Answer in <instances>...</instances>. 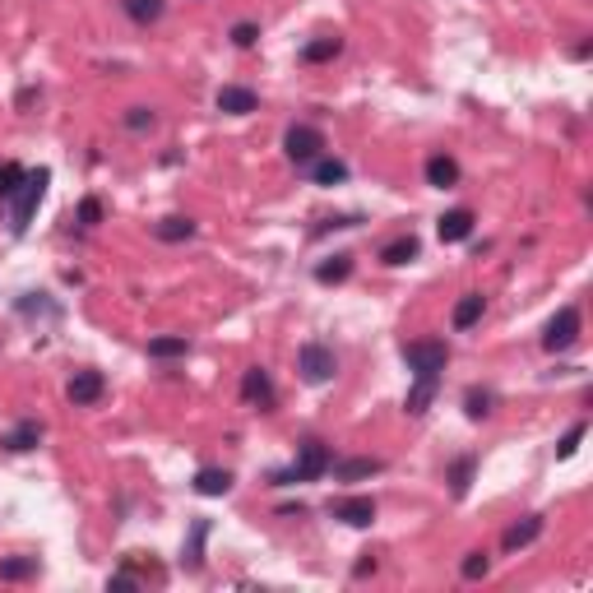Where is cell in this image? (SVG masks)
Returning <instances> with one entry per match:
<instances>
[{
  "label": "cell",
  "mask_w": 593,
  "mask_h": 593,
  "mask_svg": "<svg viewBox=\"0 0 593 593\" xmlns=\"http://www.w3.org/2000/svg\"><path fill=\"white\" fill-rule=\"evenodd\" d=\"M329 445L325 440H316V436H307L302 445H296V459L287 464V468H278L269 482L274 487H296V482H316V477H325L329 473Z\"/></svg>",
  "instance_id": "6da1fadb"
},
{
  "label": "cell",
  "mask_w": 593,
  "mask_h": 593,
  "mask_svg": "<svg viewBox=\"0 0 593 593\" xmlns=\"http://www.w3.org/2000/svg\"><path fill=\"white\" fill-rule=\"evenodd\" d=\"M46 181H52V172H46V167L24 172L19 190L10 195V205H15V214H10V232H15V236L28 232V223H33V214H37V205H42V195H46Z\"/></svg>",
  "instance_id": "7a4b0ae2"
},
{
  "label": "cell",
  "mask_w": 593,
  "mask_h": 593,
  "mask_svg": "<svg viewBox=\"0 0 593 593\" xmlns=\"http://www.w3.org/2000/svg\"><path fill=\"white\" fill-rule=\"evenodd\" d=\"M296 371H302L307 385H329L338 376V357H334L329 343L311 338V343H302V353H296Z\"/></svg>",
  "instance_id": "3957f363"
},
{
  "label": "cell",
  "mask_w": 593,
  "mask_h": 593,
  "mask_svg": "<svg viewBox=\"0 0 593 593\" xmlns=\"http://www.w3.org/2000/svg\"><path fill=\"white\" fill-rule=\"evenodd\" d=\"M404 362L413 367V376H440L445 362H450V343H445V338H417V343H404Z\"/></svg>",
  "instance_id": "277c9868"
},
{
  "label": "cell",
  "mask_w": 593,
  "mask_h": 593,
  "mask_svg": "<svg viewBox=\"0 0 593 593\" xmlns=\"http://www.w3.org/2000/svg\"><path fill=\"white\" fill-rule=\"evenodd\" d=\"M579 307H561L552 320H548V329H542V348L548 353H570L575 343H579Z\"/></svg>",
  "instance_id": "5b68a950"
},
{
  "label": "cell",
  "mask_w": 593,
  "mask_h": 593,
  "mask_svg": "<svg viewBox=\"0 0 593 593\" xmlns=\"http://www.w3.org/2000/svg\"><path fill=\"white\" fill-rule=\"evenodd\" d=\"M283 148H287V158H292L296 167H311V163L325 154V135H320L316 126H287Z\"/></svg>",
  "instance_id": "8992f818"
},
{
  "label": "cell",
  "mask_w": 593,
  "mask_h": 593,
  "mask_svg": "<svg viewBox=\"0 0 593 593\" xmlns=\"http://www.w3.org/2000/svg\"><path fill=\"white\" fill-rule=\"evenodd\" d=\"M103 389H107V376L103 371H75L70 376V385H65V399L75 404V408H88V404H97L103 399Z\"/></svg>",
  "instance_id": "52a82bcc"
},
{
  "label": "cell",
  "mask_w": 593,
  "mask_h": 593,
  "mask_svg": "<svg viewBox=\"0 0 593 593\" xmlns=\"http://www.w3.org/2000/svg\"><path fill=\"white\" fill-rule=\"evenodd\" d=\"M329 515L343 519L348 528H371V519H376V501H371V497H334V501H329Z\"/></svg>",
  "instance_id": "ba28073f"
},
{
  "label": "cell",
  "mask_w": 593,
  "mask_h": 593,
  "mask_svg": "<svg viewBox=\"0 0 593 593\" xmlns=\"http://www.w3.org/2000/svg\"><path fill=\"white\" fill-rule=\"evenodd\" d=\"M46 436V427L37 422V417H24L19 427H10L5 436H0V450H10V455H28V450H37V440Z\"/></svg>",
  "instance_id": "9c48e42d"
},
{
  "label": "cell",
  "mask_w": 593,
  "mask_h": 593,
  "mask_svg": "<svg viewBox=\"0 0 593 593\" xmlns=\"http://www.w3.org/2000/svg\"><path fill=\"white\" fill-rule=\"evenodd\" d=\"M256 107H260L256 88H241V84H223V88H218V112H227V116H251Z\"/></svg>",
  "instance_id": "30bf717a"
},
{
  "label": "cell",
  "mask_w": 593,
  "mask_h": 593,
  "mask_svg": "<svg viewBox=\"0 0 593 593\" xmlns=\"http://www.w3.org/2000/svg\"><path fill=\"white\" fill-rule=\"evenodd\" d=\"M241 399L256 404V408H269V404H274V380H269L265 367H251V371L241 376Z\"/></svg>",
  "instance_id": "8fae6325"
},
{
  "label": "cell",
  "mask_w": 593,
  "mask_h": 593,
  "mask_svg": "<svg viewBox=\"0 0 593 593\" xmlns=\"http://www.w3.org/2000/svg\"><path fill=\"white\" fill-rule=\"evenodd\" d=\"M329 468H334V482H362V477L385 473V459H371V455H362V459H329Z\"/></svg>",
  "instance_id": "7c38bea8"
},
{
  "label": "cell",
  "mask_w": 593,
  "mask_h": 593,
  "mask_svg": "<svg viewBox=\"0 0 593 593\" xmlns=\"http://www.w3.org/2000/svg\"><path fill=\"white\" fill-rule=\"evenodd\" d=\"M436 236H440L445 246L468 241V236H473V209H450V214H440V223H436Z\"/></svg>",
  "instance_id": "4fadbf2b"
},
{
  "label": "cell",
  "mask_w": 593,
  "mask_h": 593,
  "mask_svg": "<svg viewBox=\"0 0 593 593\" xmlns=\"http://www.w3.org/2000/svg\"><path fill=\"white\" fill-rule=\"evenodd\" d=\"M209 519H195L190 524V538H186V548H181V566L186 570H200L205 566V542H209Z\"/></svg>",
  "instance_id": "5bb4252c"
},
{
  "label": "cell",
  "mask_w": 593,
  "mask_h": 593,
  "mask_svg": "<svg viewBox=\"0 0 593 593\" xmlns=\"http://www.w3.org/2000/svg\"><path fill=\"white\" fill-rule=\"evenodd\" d=\"M427 186H436V190L459 186V163H455L450 154H431V158H427Z\"/></svg>",
  "instance_id": "9a60e30c"
},
{
  "label": "cell",
  "mask_w": 593,
  "mask_h": 593,
  "mask_svg": "<svg viewBox=\"0 0 593 593\" xmlns=\"http://www.w3.org/2000/svg\"><path fill=\"white\" fill-rule=\"evenodd\" d=\"M195 232H200V223H195V218H186V214H167L163 223H154V236H158V241H167V246H176V241H190Z\"/></svg>",
  "instance_id": "2e32d148"
},
{
  "label": "cell",
  "mask_w": 593,
  "mask_h": 593,
  "mask_svg": "<svg viewBox=\"0 0 593 593\" xmlns=\"http://www.w3.org/2000/svg\"><path fill=\"white\" fill-rule=\"evenodd\" d=\"M436 389H440V376H413V389H408L404 408H408L413 417H422V413L431 408V399H436Z\"/></svg>",
  "instance_id": "e0dca14e"
},
{
  "label": "cell",
  "mask_w": 593,
  "mask_h": 593,
  "mask_svg": "<svg viewBox=\"0 0 593 593\" xmlns=\"http://www.w3.org/2000/svg\"><path fill=\"white\" fill-rule=\"evenodd\" d=\"M533 538H542V515H524L519 524H510L506 538H501V548H506V552H519V548H528Z\"/></svg>",
  "instance_id": "ac0fdd59"
},
{
  "label": "cell",
  "mask_w": 593,
  "mask_h": 593,
  "mask_svg": "<svg viewBox=\"0 0 593 593\" xmlns=\"http://www.w3.org/2000/svg\"><path fill=\"white\" fill-rule=\"evenodd\" d=\"M121 10H126V19H130V24L148 28V24H158V19H163L167 0H121Z\"/></svg>",
  "instance_id": "d6986e66"
},
{
  "label": "cell",
  "mask_w": 593,
  "mask_h": 593,
  "mask_svg": "<svg viewBox=\"0 0 593 593\" xmlns=\"http://www.w3.org/2000/svg\"><path fill=\"white\" fill-rule=\"evenodd\" d=\"M307 172H311L316 186H343V181H348V163H343V158H325V154H320Z\"/></svg>",
  "instance_id": "ffe728a7"
},
{
  "label": "cell",
  "mask_w": 593,
  "mask_h": 593,
  "mask_svg": "<svg viewBox=\"0 0 593 593\" xmlns=\"http://www.w3.org/2000/svg\"><path fill=\"white\" fill-rule=\"evenodd\" d=\"M186 353H190V338H186V334L148 338V357H154V362H172V357H186Z\"/></svg>",
  "instance_id": "44dd1931"
},
{
  "label": "cell",
  "mask_w": 593,
  "mask_h": 593,
  "mask_svg": "<svg viewBox=\"0 0 593 593\" xmlns=\"http://www.w3.org/2000/svg\"><path fill=\"white\" fill-rule=\"evenodd\" d=\"M487 311V296L482 292H464L459 302H455V329H473Z\"/></svg>",
  "instance_id": "7402d4cb"
},
{
  "label": "cell",
  "mask_w": 593,
  "mask_h": 593,
  "mask_svg": "<svg viewBox=\"0 0 593 593\" xmlns=\"http://www.w3.org/2000/svg\"><path fill=\"white\" fill-rule=\"evenodd\" d=\"M195 491H200V497H227L232 473L227 468H200V473H195Z\"/></svg>",
  "instance_id": "603a6c76"
},
{
  "label": "cell",
  "mask_w": 593,
  "mask_h": 593,
  "mask_svg": "<svg viewBox=\"0 0 593 593\" xmlns=\"http://www.w3.org/2000/svg\"><path fill=\"white\" fill-rule=\"evenodd\" d=\"M380 260H385V265H408V260H417V236L404 232V236L385 241V246H380Z\"/></svg>",
  "instance_id": "cb8c5ba5"
},
{
  "label": "cell",
  "mask_w": 593,
  "mask_h": 593,
  "mask_svg": "<svg viewBox=\"0 0 593 593\" xmlns=\"http://www.w3.org/2000/svg\"><path fill=\"white\" fill-rule=\"evenodd\" d=\"M348 274H353V256H343V251L316 265V283H325V287H329V283H343Z\"/></svg>",
  "instance_id": "d4e9b609"
},
{
  "label": "cell",
  "mask_w": 593,
  "mask_h": 593,
  "mask_svg": "<svg viewBox=\"0 0 593 593\" xmlns=\"http://www.w3.org/2000/svg\"><path fill=\"white\" fill-rule=\"evenodd\" d=\"M338 52H343V37H316V42L302 46V61H307V65H325V61H334Z\"/></svg>",
  "instance_id": "484cf974"
},
{
  "label": "cell",
  "mask_w": 593,
  "mask_h": 593,
  "mask_svg": "<svg viewBox=\"0 0 593 593\" xmlns=\"http://www.w3.org/2000/svg\"><path fill=\"white\" fill-rule=\"evenodd\" d=\"M42 566H37V557H5L0 561V579L5 584H19V579H33Z\"/></svg>",
  "instance_id": "4316f807"
},
{
  "label": "cell",
  "mask_w": 593,
  "mask_h": 593,
  "mask_svg": "<svg viewBox=\"0 0 593 593\" xmlns=\"http://www.w3.org/2000/svg\"><path fill=\"white\" fill-rule=\"evenodd\" d=\"M473 473H477V455H464V459L450 464V491H455V497H468Z\"/></svg>",
  "instance_id": "83f0119b"
},
{
  "label": "cell",
  "mask_w": 593,
  "mask_h": 593,
  "mask_svg": "<svg viewBox=\"0 0 593 593\" xmlns=\"http://www.w3.org/2000/svg\"><path fill=\"white\" fill-rule=\"evenodd\" d=\"M491 404H497V394H491V389H482V385H473V389L464 394V413H468L473 422L491 417Z\"/></svg>",
  "instance_id": "f1b7e54d"
},
{
  "label": "cell",
  "mask_w": 593,
  "mask_h": 593,
  "mask_svg": "<svg viewBox=\"0 0 593 593\" xmlns=\"http://www.w3.org/2000/svg\"><path fill=\"white\" fill-rule=\"evenodd\" d=\"M19 181H24L19 163H0V200H10V195L19 190Z\"/></svg>",
  "instance_id": "f546056e"
},
{
  "label": "cell",
  "mask_w": 593,
  "mask_h": 593,
  "mask_svg": "<svg viewBox=\"0 0 593 593\" xmlns=\"http://www.w3.org/2000/svg\"><path fill=\"white\" fill-rule=\"evenodd\" d=\"M487 570H491L487 552H464V561H459V575H464V579H482Z\"/></svg>",
  "instance_id": "4dcf8cb0"
},
{
  "label": "cell",
  "mask_w": 593,
  "mask_h": 593,
  "mask_svg": "<svg viewBox=\"0 0 593 593\" xmlns=\"http://www.w3.org/2000/svg\"><path fill=\"white\" fill-rule=\"evenodd\" d=\"M584 431H588V427H584V422H575V427H570V431H566V436L557 440V459H570V455L579 450V440H584Z\"/></svg>",
  "instance_id": "1f68e13d"
},
{
  "label": "cell",
  "mask_w": 593,
  "mask_h": 593,
  "mask_svg": "<svg viewBox=\"0 0 593 593\" xmlns=\"http://www.w3.org/2000/svg\"><path fill=\"white\" fill-rule=\"evenodd\" d=\"M232 42L241 46V52H251V46L260 42V24H251V19H241V24L232 28Z\"/></svg>",
  "instance_id": "d6a6232c"
},
{
  "label": "cell",
  "mask_w": 593,
  "mask_h": 593,
  "mask_svg": "<svg viewBox=\"0 0 593 593\" xmlns=\"http://www.w3.org/2000/svg\"><path fill=\"white\" fill-rule=\"evenodd\" d=\"M154 121H158L154 107H130V112H126V130H135V135H139V130H154Z\"/></svg>",
  "instance_id": "836d02e7"
},
{
  "label": "cell",
  "mask_w": 593,
  "mask_h": 593,
  "mask_svg": "<svg viewBox=\"0 0 593 593\" xmlns=\"http://www.w3.org/2000/svg\"><path fill=\"white\" fill-rule=\"evenodd\" d=\"M97 223H103V200L88 195V200L79 205V227H97Z\"/></svg>",
  "instance_id": "e575fe53"
},
{
  "label": "cell",
  "mask_w": 593,
  "mask_h": 593,
  "mask_svg": "<svg viewBox=\"0 0 593 593\" xmlns=\"http://www.w3.org/2000/svg\"><path fill=\"white\" fill-rule=\"evenodd\" d=\"M107 588H139V579L121 570V575H112V579H107Z\"/></svg>",
  "instance_id": "d590c367"
},
{
  "label": "cell",
  "mask_w": 593,
  "mask_h": 593,
  "mask_svg": "<svg viewBox=\"0 0 593 593\" xmlns=\"http://www.w3.org/2000/svg\"><path fill=\"white\" fill-rule=\"evenodd\" d=\"M371 570H376V557H362V561H357V570H353V575H357V579H362V575H371Z\"/></svg>",
  "instance_id": "8d00e7d4"
}]
</instances>
